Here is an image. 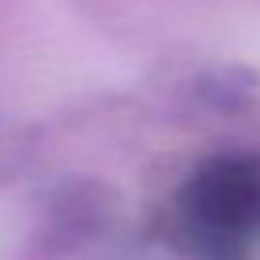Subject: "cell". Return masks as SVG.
<instances>
[{
	"label": "cell",
	"mask_w": 260,
	"mask_h": 260,
	"mask_svg": "<svg viewBox=\"0 0 260 260\" xmlns=\"http://www.w3.org/2000/svg\"><path fill=\"white\" fill-rule=\"evenodd\" d=\"M187 249L226 260L260 241V153H234L191 172L176 199Z\"/></svg>",
	"instance_id": "cell-1"
}]
</instances>
